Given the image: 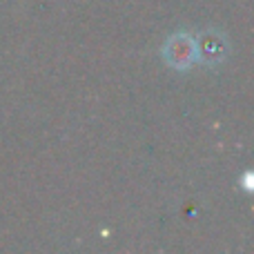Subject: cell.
<instances>
[{
	"instance_id": "2",
	"label": "cell",
	"mask_w": 254,
	"mask_h": 254,
	"mask_svg": "<svg viewBox=\"0 0 254 254\" xmlns=\"http://www.w3.org/2000/svg\"><path fill=\"white\" fill-rule=\"evenodd\" d=\"M194 47L203 63H219L228 56V40L219 31H205L198 36V40H194Z\"/></svg>"
},
{
	"instance_id": "1",
	"label": "cell",
	"mask_w": 254,
	"mask_h": 254,
	"mask_svg": "<svg viewBox=\"0 0 254 254\" xmlns=\"http://www.w3.org/2000/svg\"><path fill=\"white\" fill-rule=\"evenodd\" d=\"M196 58V47H194L192 36L188 34H176L167 40L165 45V61L176 69H185L190 67Z\"/></svg>"
}]
</instances>
